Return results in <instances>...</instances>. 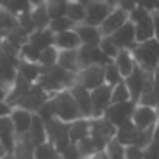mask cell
I'll return each mask as SVG.
<instances>
[{
  "label": "cell",
  "mask_w": 159,
  "mask_h": 159,
  "mask_svg": "<svg viewBox=\"0 0 159 159\" xmlns=\"http://www.w3.org/2000/svg\"><path fill=\"white\" fill-rule=\"evenodd\" d=\"M48 28L56 34V33H61V31H67V30H72V28H75V24L69 19V17H66V16H62V17H56V19H52L50 20V24H48Z\"/></svg>",
  "instance_id": "37"
},
{
  "label": "cell",
  "mask_w": 159,
  "mask_h": 159,
  "mask_svg": "<svg viewBox=\"0 0 159 159\" xmlns=\"http://www.w3.org/2000/svg\"><path fill=\"white\" fill-rule=\"evenodd\" d=\"M89 133H91V119L81 117V119L73 120V122L70 123V131H69V134H70V142L75 143V145H76L80 140L86 139V137L89 136Z\"/></svg>",
  "instance_id": "24"
},
{
  "label": "cell",
  "mask_w": 159,
  "mask_h": 159,
  "mask_svg": "<svg viewBox=\"0 0 159 159\" xmlns=\"http://www.w3.org/2000/svg\"><path fill=\"white\" fill-rule=\"evenodd\" d=\"M123 81V76L120 75V72H119V69L116 67V64L111 61L109 64H106L105 66V83L108 84V86H111V88H114L116 84H119V83H122Z\"/></svg>",
  "instance_id": "35"
},
{
  "label": "cell",
  "mask_w": 159,
  "mask_h": 159,
  "mask_svg": "<svg viewBox=\"0 0 159 159\" xmlns=\"http://www.w3.org/2000/svg\"><path fill=\"white\" fill-rule=\"evenodd\" d=\"M10 89H5V88H0V102L7 100V95H8Z\"/></svg>",
  "instance_id": "48"
},
{
  "label": "cell",
  "mask_w": 159,
  "mask_h": 159,
  "mask_svg": "<svg viewBox=\"0 0 159 159\" xmlns=\"http://www.w3.org/2000/svg\"><path fill=\"white\" fill-rule=\"evenodd\" d=\"M136 109V103L134 102H125V103H117V105H111L106 112L105 117L116 126L120 128L129 122H133V114Z\"/></svg>",
  "instance_id": "7"
},
{
  "label": "cell",
  "mask_w": 159,
  "mask_h": 159,
  "mask_svg": "<svg viewBox=\"0 0 159 159\" xmlns=\"http://www.w3.org/2000/svg\"><path fill=\"white\" fill-rule=\"evenodd\" d=\"M112 41H114V44L122 50V48H131L134 44H136V31H134V25L128 20L122 28H119L114 34H111L109 36Z\"/></svg>",
  "instance_id": "18"
},
{
  "label": "cell",
  "mask_w": 159,
  "mask_h": 159,
  "mask_svg": "<svg viewBox=\"0 0 159 159\" xmlns=\"http://www.w3.org/2000/svg\"><path fill=\"white\" fill-rule=\"evenodd\" d=\"M10 119H11L14 129H16V134L19 137V136H24L28 133V129L31 126V120H33V112L22 109V108H13Z\"/></svg>",
  "instance_id": "19"
},
{
  "label": "cell",
  "mask_w": 159,
  "mask_h": 159,
  "mask_svg": "<svg viewBox=\"0 0 159 159\" xmlns=\"http://www.w3.org/2000/svg\"><path fill=\"white\" fill-rule=\"evenodd\" d=\"M31 145L36 148L42 143L47 142V129H45V122L38 116V114H33V120H31V126L27 133Z\"/></svg>",
  "instance_id": "21"
},
{
  "label": "cell",
  "mask_w": 159,
  "mask_h": 159,
  "mask_svg": "<svg viewBox=\"0 0 159 159\" xmlns=\"http://www.w3.org/2000/svg\"><path fill=\"white\" fill-rule=\"evenodd\" d=\"M112 59L103 55L98 45H81L78 48V66L80 70L89 66H106Z\"/></svg>",
  "instance_id": "8"
},
{
  "label": "cell",
  "mask_w": 159,
  "mask_h": 159,
  "mask_svg": "<svg viewBox=\"0 0 159 159\" xmlns=\"http://www.w3.org/2000/svg\"><path fill=\"white\" fill-rule=\"evenodd\" d=\"M153 27H154V39L159 42V11H153Z\"/></svg>",
  "instance_id": "46"
},
{
  "label": "cell",
  "mask_w": 159,
  "mask_h": 159,
  "mask_svg": "<svg viewBox=\"0 0 159 159\" xmlns=\"http://www.w3.org/2000/svg\"><path fill=\"white\" fill-rule=\"evenodd\" d=\"M59 154H61V157H62V159H83L75 143H70V145H69L66 150H62Z\"/></svg>",
  "instance_id": "42"
},
{
  "label": "cell",
  "mask_w": 159,
  "mask_h": 159,
  "mask_svg": "<svg viewBox=\"0 0 159 159\" xmlns=\"http://www.w3.org/2000/svg\"><path fill=\"white\" fill-rule=\"evenodd\" d=\"M58 53H59V50H58L55 45L47 47L45 50L41 52L38 62H39L42 67H52V66H55V64L58 62Z\"/></svg>",
  "instance_id": "36"
},
{
  "label": "cell",
  "mask_w": 159,
  "mask_h": 159,
  "mask_svg": "<svg viewBox=\"0 0 159 159\" xmlns=\"http://www.w3.org/2000/svg\"><path fill=\"white\" fill-rule=\"evenodd\" d=\"M31 86H33V83H30V81H27L25 78H22L19 73H17V76H16V80H14V83H13V86L10 88V92H8V95H7V103L10 105V106H16L25 95H27V92L31 89Z\"/></svg>",
  "instance_id": "17"
},
{
  "label": "cell",
  "mask_w": 159,
  "mask_h": 159,
  "mask_svg": "<svg viewBox=\"0 0 159 159\" xmlns=\"http://www.w3.org/2000/svg\"><path fill=\"white\" fill-rule=\"evenodd\" d=\"M116 133L117 128L103 116V117H97V119H91V133L89 136L100 145L102 150L106 148V145L116 139Z\"/></svg>",
  "instance_id": "5"
},
{
  "label": "cell",
  "mask_w": 159,
  "mask_h": 159,
  "mask_svg": "<svg viewBox=\"0 0 159 159\" xmlns=\"http://www.w3.org/2000/svg\"><path fill=\"white\" fill-rule=\"evenodd\" d=\"M76 73L78 72H69L58 64L52 67H42V75L39 76L36 84H39L48 95H53L76 84Z\"/></svg>",
  "instance_id": "1"
},
{
  "label": "cell",
  "mask_w": 159,
  "mask_h": 159,
  "mask_svg": "<svg viewBox=\"0 0 159 159\" xmlns=\"http://www.w3.org/2000/svg\"><path fill=\"white\" fill-rule=\"evenodd\" d=\"M136 64L147 73H153L159 67V42L153 38L143 42H136L131 48Z\"/></svg>",
  "instance_id": "2"
},
{
  "label": "cell",
  "mask_w": 159,
  "mask_h": 159,
  "mask_svg": "<svg viewBox=\"0 0 159 159\" xmlns=\"http://www.w3.org/2000/svg\"><path fill=\"white\" fill-rule=\"evenodd\" d=\"M112 5L108 2H102V0H91L86 5V17L84 24L92 25V27H100L102 22L108 17V14L112 11Z\"/></svg>",
  "instance_id": "11"
},
{
  "label": "cell",
  "mask_w": 159,
  "mask_h": 159,
  "mask_svg": "<svg viewBox=\"0 0 159 159\" xmlns=\"http://www.w3.org/2000/svg\"><path fill=\"white\" fill-rule=\"evenodd\" d=\"M102 2H108L109 5H112V7H117V3H119V0H102Z\"/></svg>",
  "instance_id": "50"
},
{
  "label": "cell",
  "mask_w": 159,
  "mask_h": 159,
  "mask_svg": "<svg viewBox=\"0 0 159 159\" xmlns=\"http://www.w3.org/2000/svg\"><path fill=\"white\" fill-rule=\"evenodd\" d=\"M117 7H120V8L125 10L126 13H131V11L137 7V0H119Z\"/></svg>",
  "instance_id": "43"
},
{
  "label": "cell",
  "mask_w": 159,
  "mask_h": 159,
  "mask_svg": "<svg viewBox=\"0 0 159 159\" xmlns=\"http://www.w3.org/2000/svg\"><path fill=\"white\" fill-rule=\"evenodd\" d=\"M156 111H157V116H159V103H157V106H156Z\"/></svg>",
  "instance_id": "55"
},
{
  "label": "cell",
  "mask_w": 159,
  "mask_h": 159,
  "mask_svg": "<svg viewBox=\"0 0 159 159\" xmlns=\"http://www.w3.org/2000/svg\"><path fill=\"white\" fill-rule=\"evenodd\" d=\"M125 102H133V100H131V94H129L125 81H122L111 89V105L125 103Z\"/></svg>",
  "instance_id": "34"
},
{
  "label": "cell",
  "mask_w": 159,
  "mask_h": 159,
  "mask_svg": "<svg viewBox=\"0 0 159 159\" xmlns=\"http://www.w3.org/2000/svg\"><path fill=\"white\" fill-rule=\"evenodd\" d=\"M39 55H41V50L38 47H34L33 44H30V42L24 44L20 52H19V58L20 59L31 61V62H38L39 61Z\"/></svg>",
  "instance_id": "38"
},
{
  "label": "cell",
  "mask_w": 159,
  "mask_h": 159,
  "mask_svg": "<svg viewBox=\"0 0 159 159\" xmlns=\"http://www.w3.org/2000/svg\"><path fill=\"white\" fill-rule=\"evenodd\" d=\"M5 154H8V153H7V151L3 150V147H2V145H0V159H2V157H3Z\"/></svg>",
  "instance_id": "52"
},
{
  "label": "cell",
  "mask_w": 159,
  "mask_h": 159,
  "mask_svg": "<svg viewBox=\"0 0 159 159\" xmlns=\"http://www.w3.org/2000/svg\"><path fill=\"white\" fill-rule=\"evenodd\" d=\"M66 17H69L75 25L83 24L84 22V17H86V7L83 3L76 2V0H70V2L67 3Z\"/></svg>",
  "instance_id": "30"
},
{
  "label": "cell",
  "mask_w": 159,
  "mask_h": 159,
  "mask_svg": "<svg viewBox=\"0 0 159 159\" xmlns=\"http://www.w3.org/2000/svg\"><path fill=\"white\" fill-rule=\"evenodd\" d=\"M11 111H13V106H10L5 100L0 102V119H2V117H8L11 114Z\"/></svg>",
  "instance_id": "45"
},
{
  "label": "cell",
  "mask_w": 159,
  "mask_h": 159,
  "mask_svg": "<svg viewBox=\"0 0 159 159\" xmlns=\"http://www.w3.org/2000/svg\"><path fill=\"white\" fill-rule=\"evenodd\" d=\"M112 62H114L116 67L119 69V72H120V75L123 76V80H125V78L134 70V67H136L134 56H133L131 50H128V48H122V50L117 53V56L112 59Z\"/></svg>",
  "instance_id": "23"
},
{
  "label": "cell",
  "mask_w": 159,
  "mask_h": 159,
  "mask_svg": "<svg viewBox=\"0 0 159 159\" xmlns=\"http://www.w3.org/2000/svg\"><path fill=\"white\" fill-rule=\"evenodd\" d=\"M76 2H80V3H83V5L86 7V5H88V3L91 2V0H76Z\"/></svg>",
  "instance_id": "53"
},
{
  "label": "cell",
  "mask_w": 159,
  "mask_h": 159,
  "mask_svg": "<svg viewBox=\"0 0 159 159\" xmlns=\"http://www.w3.org/2000/svg\"><path fill=\"white\" fill-rule=\"evenodd\" d=\"M45 129H47V142H50L58 153L66 150L72 142H70V123L62 122L59 119H48L45 120Z\"/></svg>",
  "instance_id": "4"
},
{
  "label": "cell",
  "mask_w": 159,
  "mask_h": 159,
  "mask_svg": "<svg viewBox=\"0 0 159 159\" xmlns=\"http://www.w3.org/2000/svg\"><path fill=\"white\" fill-rule=\"evenodd\" d=\"M159 122V116L156 108L145 106V105H136L134 114H133V123L140 131H148L156 126Z\"/></svg>",
  "instance_id": "9"
},
{
  "label": "cell",
  "mask_w": 159,
  "mask_h": 159,
  "mask_svg": "<svg viewBox=\"0 0 159 159\" xmlns=\"http://www.w3.org/2000/svg\"><path fill=\"white\" fill-rule=\"evenodd\" d=\"M53 45L58 50H76V48L81 47V41H80L76 31L72 28V30H67V31L56 33Z\"/></svg>",
  "instance_id": "22"
},
{
  "label": "cell",
  "mask_w": 159,
  "mask_h": 159,
  "mask_svg": "<svg viewBox=\"0 0 159 159\" xmlns=\"http://www.w3.org/2000/svg\"><path fill=\"white\" fill-rule=\"evenodd\" d=\"M111 86L103 84L94 91H91L92 98V119L103 117L106 109L111 106Z\"/></svg>",
  "instance_id": "14"
},
{
  "label": "cell",
  "mask_w": 159,
  "mask_h": 159,
  "mask_svg": "<svg viewBox=\"0 0 159 159\" xmlns=\"http://www.w3.org/2000/svg\"><path fill=\"white\" fill-rule=\"evenodd\" d=\"M48 98H50V95H48L39 84L34 83V84L31 86V89L27 92V95H25L14 108H22V109H27V111L36 114V112L41 109V106H42Z\"/></svg>",
  "instance_id": "10"
},
{
  "label": "cell",
  "mask_w": 159,
  "mask_h": 159,
  "mask_svg": "<svg viewBox=\"0 0 159 159\" xmlns=\"http://www.w3.org/2000/svg\"><path fill=\"white\" fill-rule=\"evenodd\" d=\"M28 42L33 44L34 47H38L41 52L45 50L47 47H52L55 42V33L50 28H44V30H36L28 36Z\"/></svg>",
  "instance_id": "26"
},
{
  "label": "cell",
  "mask_w": 159,
  "mask_h": 159,
  "mask_svg": "<svg viewBox=\"0 0 159 159\" xmlns=\"http://www.w3.org/2000/svg\"><path fill=\"white\" fill-rule=\"evenodd\" d=\"M151 84H153V91H154V95L159 103V67L151 73Z\"/></svg>",
  "instance_id": "44"
},
{
  "label": "cell",
  "mask_w": 159,
  "mask_h": 159,
  "mask_svg": "<svg viewBox=\"0 0 159 159\" xmlns=\"http://www.w3.org/2000/svg\"><path fill=\"white\" fill-rule=\"evenodd\" d=\"M150 75H151V73L143 72V70L136 64L134 70L123 80L125 84H126V88H128V91H129V94H131V100H133L136 105H137V102H139V98H140V94H142V91H143V88H145V83H147V80L150 78Z\"/></svg>",
  "instance_id": "13"
},
{
  "label": "cell",
  "mask_w": 159,
  "mask_h": 159,
  "mask_svg": "<svg viewBox=\"0 0 159 159\" xmlns=\"http://www.w3.org/2000/svg\"><path fill=\"white\" fill-rule=\"evenodd\" d=\"M2 159H14V156H13V154H10V153H8V154H5V156H3V157H2Z\"/></svg>",
  "instance_id": "54"
},
{
  "label": "cell",
  "mask_w": 159,
  "mask_h": 159,
  "mask_svg": "<svg viewBox=\"0 0 159 159\" xmlns=\"http://www.w3.org/2000/svg\"><path fill=\"white\" fill-rule=\"evenodd\" d=\"M17 27H19L17 17L14 14H11L10 11L0 8V39L5 38L8 33H11Z\"/></svg>",
  "instance_id": "31"
},
{
  "label": "cell",
  "mask_w": 159,
  "mask_h": 159,
  "mask_svg": "<svg viewBox=\"0 0 159 159\" xmlns=\"http://www.w3.org/2000/svg\"><path fill=\"white\" fill-rule=\"evenodd\" d=\"M0 88H5V89H10V88L7 86V83L3 81V78H2V75H0Z\"/></svg>",
  "instance_id": "51"
},
{
  "label": "cell",
  "mask_w": 159,
  "mask_h": 159,
  "mask_svg": "<svg viewBox=\"0 0 159 159\" xmlns=\"http://www.w3.org/2000/svg\"><path fill=\"white\" fill-rule=\"evenodd\" d=\"M129 22L134 25L136 31V42H143L154 38V27H153V14L151 11L136 7L129 13Z\"/></svg>",
  "instance_id": "3"
},
{
  "label": "cell",
  "mask_w": 159,
  "mask_h": 159,
  "mask_svg": "<svg viewBox=\"0 0 159 159\" xmlns=\"http://www.w3.org/2000/svg\"><path fill=\"white\" fill-rule=\"evenodd\" d=\"M69 2L70 0H45V7H47V13L50 16V20L66 16V10H67Z\"/></svg>",
  "instance_id": "33"
},
{
  "label": "cell",
  "mask_w": 159,
  "mask_h": 159,
  "mask_svg": "<svg viewBox=\"0 0 159 159\" xmlns=\"http://www.w3.org/2000/svg\"><path fill=\"white\" fill-rule=\"evenodd\" d=\"M0 8H3L7 11H10L11 14H14L16 17L31 11V5L28 0H0Z\"/></svg>",
  "instance_id": "29"
},
{
  "label": "cell",
  "mask_w": 159,
  "mask_h": 159,
  "mask_svg": "<svg viewBox=\"0 0 159 159\" xmlns=\"http://www.w3.org/2000/svg\"><path fill=\"white\" fill-rule=\"evenodd\" d=\"M13 156H14V159H36L34 157V147L31 145L27 134L17 137Z\"/></svg>",
  "instance_id": "28"
},
{
  "label": "cell",
  "mask_w": 159,
  "mask_h": 159,
  "mask_svg": "<svg viewBox=\"0 0 159 159\" xmlns=\"http://www.w3.org/2000/svg\"><path fill=\"white\" fill-rule=\"evenodd\" d=\"M98 47H100V50L103 52V55L108 56L109 59H114V58L117 56V53L120 52V48L114 44V41H112L109 36H103V39H102L100 44H98Z\"/></svg>",
  "instance_id": "39"
},
{
  "label": "cell",
  "mask_w": 159,
  "mask_h": 159,
  "mask_svg": "<svg viewBox=\"0 0 159 159\" xmlns=\"http://www.w3.org/2000/svg\"><path fill=\"white\" fill-rule=\"evenodd\" d=\"M125 159H145V151L140 147L128 145L125 147Z\"/></svg>",
  "instance_id": "41"
},
{
  "label": "cell",
  "mask_w": 159,
  "mask_h": 159,
  "mask_svg": "<svg viewBox=\"0 0 159 159\" xmlns=\"http://www.w3.org/2000/svg\"><path fill=\"white\" fill-rule=\"evenodd\" d=\"M81 41V45H98L100 41L103 39L98 27H92V25H88V24H78L75 25L73 28Z\"/></svg>",
  "instance_id": "20"
},
{
  "label": "cell",
  "mask_w": 159,
  "mask_h": 159,
  "mask_svg": "<svg viewBox=\"0 0 159 159\" xmlns=\"http://www.w3.org/2000/svg\"><path fill=\"white\" fill-rule=\"evenodd\" d=\"M31 19H33V24H34V28H36V30L48 28L50 16H48V13H47V7H45V3L31 8Z\"/></svg>",
  "instance_id": "32"
},
{
  "label": "cell",
  "mask_w": 159,
  "mask_h": 159,
  "mask_svg": "<svg viewBox=\"0 0 159 159\" xmlns=\"http://www.w3.org/2000/svg\"><path fill=\"white\" fill-rule=\"evenodd\" d=\"M128 20H129V13H126L120 7H114L112 11L108 14V17L102 22V25L98 27V30H100L102 36H111L119 28H122Z\"/></svg>",
  "instance_id": "12"
},
{
  "label": "cell",
  "mask_w": 159,
  "mask_h": 159,
  "mask_svg": "<svg viewBox=\"0 0 159 159\" xmlns=\"http://www.w3.org/2000/svg\"><path fill=\"white\" fill-rule=\"evenodd\" d=\"M16 142H17V134L14 129V125L8 117H2L0 119V145L3 147V150L10 154L14 153L16 148Z\"/></svg>",
  "instance_id": "16"
},
{
  "label": "cell",
  "mask_w": 159,
  "mask_h": 159,
  "mask_svg": "<svg viewBox=\"0 0 159 159\" xmlns=\"http://www.w3.org/2000/svg\"><path fill=\"white\" fill-rule=\"evenodd\" d=\"M28 2H30V5H31V7H38V5L45 3V0H28Z\"/></svg>",
  "instance_id": "49"
},
{
  "label": "cell",
  "mask_w": 159,
  "mask_h": 159,
  "mask_svg": "<svg viewBox=\"0 0 159 159\" xmlns=\"http://www.w3.org/2000/svg\"><path fill=\"white\" fill-rule=\"evenodd\" d=\"M105 151H106L108 159H125V147L122 143H119L116 139H112L106 145Z\"/></svg>",
  "instance_id": "40"
},
{
  "label": "cell",
  "mask_w": 159,
  "mask_h": 159,
  "mask_svg": "<svg viewBox=\"0 0 159 159\" xmlns=\"http://www.w3.org/2000/svg\"><path fill=\"white\" fill-rule=\"evenodd\" d=\"M17 73L25 78L27 81L30 83H36L39 76L42 75V66L39 62H31V61H25V59H20L19 61V66H17Z\"/></svg>",
  "instance_id": "25"
},
{
  "label": "cell",
  "mask_w": 159,
  "mask_h": 159,
  "mask_svg": "<svg viewBox=\"0 0 159 159\" xmlns=\"http://www.w3.org/2000/svg\"><path fill=\"white\" fill-rule=\"evenodd\" d=\"M59 67L69 70V72H78V48L76 50H59L58 53V62Z\"/></svg>",
  "instance_id": "27"
},
{
  "label": "cell",
  "mask_w": 159,
  "mask_h": 159,
  "mask_svg": "<svg viewBox=\"0 0 159 159\" xmlns=\"http://www.w3.org/2000/svg\"><path fill=\"white\" fill-rule=\"evenodd\" d=\"M88 159H108V156H106V151L103 150V151H98V153L92 154V156L88 157Z\"/></svg>",
  "instance_id": "47"
},
{
  "label": "cell",
  "mask_w": 159,
  "mask_h": 159,
  "mask_svg": "<svg viewBox=\"0 0 159 159\" xmlns=\"http://www.w3.org/2000/svg\"><path fill=\"white\" fill-rule=\"evenodd\" d=\"M72 97L76 102V106L80 109V114L84 119H92V98H91V91H88L81 84H73L70 89Z\"/></svg>",
  "instance_id": "15"
},
{
  "label": "cell",
  "mask_w": 159,
  "mask_h": 159,
  "mask_svg": "<svg viewBox=\"0 0 159 159\" xmlns=\"http://www.w3.org/2000/svg\"><path fill=\"white\" fill-rule=\"evenodd\" d=\"M76 83L84 86L88 91H94L105 83V66H89L76 73Z\"/></svg>",
  "instance_id": "6"
}]
</instances>
